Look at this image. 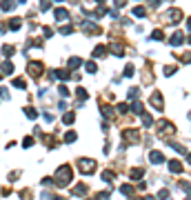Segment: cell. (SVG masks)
Here are the masks:
<instances>
[{
  "instance_id": "1",
  "label": "cell",
  "mask_w": 191,
  "mask_h": 200,
  "mask_svg": "<svg viewBox=\"0 0 191 200\" xmlns=\"http://www.w3.org/2000/svg\"><path fill=\"white\" fill-rule=\"evenodd\" d=\"M69 182H71V171L69 169H60L58 171V187H65V185H69Z\"/></svg>"
},
{
  "instance_id": "2",
  "label": "cell",
  "mask_w": 191,
  "mask_h": 200,
  "mask_svg": "<svg viewBox=\"0 0 191 200\" xmlns=\"http://www.w3.org/2000/svg\"><path fill=\"white\" fill-rule=\"evenodd\" d=\"M93 169H96L93 160H80V171H85V174H93Z\"/></svg>"
},
{
  "instance_id": "3",
  "label": "cell",
  "mask_w": 191,
  "mask_h": 200,
  "mask_svg": "<svg viewBox=\"0 0 191 200\" xmlns=\"http://www.w3.org/2000/svg\"><path fill=\"white\" fill-rule=\"evenodd\" d=\"M149 160H151L153 165H160V162H165V156H162L160 151H151V153H149Z\"/></svg>"
},
{
  "instance_id": "4",
  "label": "cell",
  "mask_w": 191,
  "mask_h": 200,
  "mask_svg": "<svg viewBox=\"0 0 191 200\" xmlns=\"http://www.w3.org/2000/svg\"><path fill=\"white\" fill-rule=\"evenodd\" d=\"M169 171H173V174H182V165L178 162V160H171L169 162Z\"/></svg>"
},
{
  "instance_id": "5",
  "label": "cell",
  "mask_w": 191,
  "mask_h": 200,
  "mask_svg": "<svg viewBox=\"0 0 191 200\" xmlns=\"http://www.w3.org/2000/svg\"><path fill=\"white\" fill-rule=\"evenodd\" d=\"M120 191L125 193V196H131V193H133V187H131V185H122V187H120Z\"/></svg>"
},
{
  "instance_id": "6",
  "label": "cell",
  "mask_w": 191,
  "mask_h": 200,
  "mask_svg": "<svg viewBox=\"0 0 191 200\" xmlns=\"http://www.w3.org/2000/svg\"><path fill=\"white\" fill-rule=\"evenodd\" d=\"M171 45H176V47H178V45H182V33H180V31L173 33V42H171Z\"/></svg>"
},
{
  "instance_id": "7",
  "label": "cell",
  "mask_w": 191,
  "mask_h": 200,
  "mask_svg": "<svg viewBox=\"0 0 191 200\" xmlns=\"http://www.w3.org/2000/svg\"><path fill=\"white\" fill-rule=\"evenodd\" d=\"M74 193H76V196H85V193H87V187H85V185H82V187H76Z\"/></svg>"
},
{
  "instance_id": "8",
  "label": "cell",
  "mask_w": 191,
  "mask_h": 200,
  "mask_svg": "<svg viewBox=\"0 0 191 200\" xmlns=\"http://www.w3.org/2000/svg\"><path fill=\"white\" fill-rule=\"evenodd\" d=\"M131 178H142V169H133L131 171Z\"/></svg>"
},
{
  "instance_id": "9",
  "label": "cell",
  "mask_w": 191,
  "mask_h": 200,
  "mask_svg": "<svg viewBox=\"0 0 191 200\" xmlns=\"http://www.w3.org/2000/svg\"><path fill=\"white\" fill-rule=\"evenodd\" d=\"M158 198H160V200H167V198H169V191H167V189H162V191L158 193Z\"/></svg>"
},
{
  "instance_id": "10",
  "label": "cell",
  "mask_w": 191,
  "mask_h": 200,
  "mask_svg": "<svg viewBox=\"0 0 191 200\" xmlns=\"http://www.w3.org/2000/svg\"><path fill=\"white\" fill-rule=\"evenodd\" d=\"M65 140H67V142H74V140H76V134H67Z\"/></svg>"
},
{
  "instance_id": "11",
  "label": "cell",
  "mask_w": 191,
  "mask_h": 200,
  "mask_svg": "<svg viewBox=\"0 0 191 200\" xmlns=\"http://www.w3.org/2000/svg\"><path fill=\"white\" fill-rule=\"evenodd\" d=\"M142 200H156V198L153 196H147V198H142Z\"/></svg>"
},
{
  "instance_id": "12",
  "label": "cell",
  "mask_w": 191,
  "mask_h": 200,
  "mask_svg": "<svg viewBox=\"0 0 191 200\" xmlns=\"http://www.w3.org/2000/svg\"><path fill=\"white\" fill-rule=\"evenodd\" d=\"M187 160H189V165H191V153H189V156H187Z\"/></svg>"
},
{
  "instance_id": "13",
  "label": "cell",
  "mask_w": 191,
  "mask_h": 200,
  "mask_svg": "<svg viewBox=\"0 0 191 200\" xmlns=\"http://www.w3.org/2000/svg\"><path fill=\"white\" fill-rule=\"evenodd\" d=\"M189 29H191V18H189Z\"/></svg>"
},
{
  "instance_id": "14",
  "label": "cell",
  "mask_w": 191,
  "mask_h": 200,
  "mask_svg": "<svg viewBox=\"0 0 191 200\" xmlns=\"http://www.w3.org/2000/svg\"><path fill=\"white\" fill-rule=\"evenodd\" d=\"M189 42H191V38H189Z\"/></svg>"
}]
</instances>
